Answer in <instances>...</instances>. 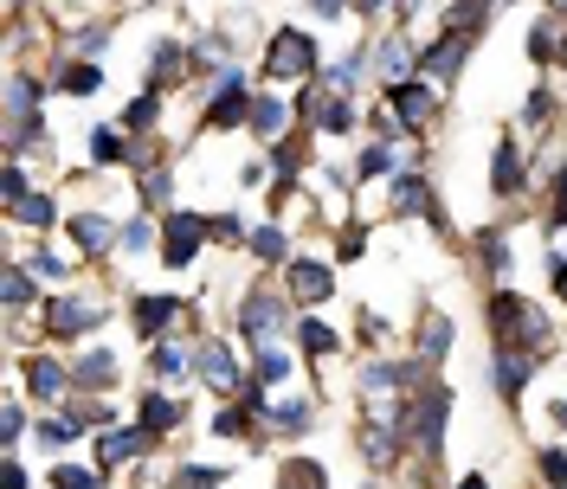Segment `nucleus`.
Returning <instances> with one entry per match:
<instances>
[{"instance_id":"obj_1","label":"nucleus","mask_w":567,"mask_h":489,"mask_svg":"<svg viewBox=\"0 0 567 489\" xmlns=\"http://www.w3.org/2000/svg\"><path fill=\"white\" fill-rule=\"evenodd\" d=\"M491 335H496V348H529V354L555 348L548 315L535 310L529 296H516V290H496L491 296Z\"/></svg>"},{"instance_id":"obj_2","label":"nucleus","mask_w":567,"mask_h":489,"mask_svg":"<svg viewBox=\"0 0 567 489\" xmlns=\"http://www.w3.org/2000/svg\"><path fill=\"white\" fill-rule=\"evenodd\" d=\"M265 77H284V84H310V77H322L317 33H303V27H278L271 45H265Z\"/></svg>"},{"instance_id":"obj_3","label":"nucleus","mask_w":567,"mask_h":489,"mask_svg":"<svg viewBox=\"0 0 567 489\" xmlns=\"http://www.w3.org/2000/svg\"><path fill=\"white\" fill-rule=\"evenodd\" d=\"M290 303H297V296H278L271 283L246 290V296H239V335H246L251 348H278L284 329H297V322H290Z\"/></svg>"},{"instance_id":"obj_4","label":"nucleus","mask_w":567,"mask_h":489,"mask_svg":"<svg viewBox=\"0 0 567 489\" xmlns=\"http://www.w3.org/2000/svg\"><path fill=\"white\" fill-rule=\"evenodd\" d=\"M39 322H45V342H78V335L104 329V303H97V296H84V290H71V296L39 303Z\"/></svg>"},{"instance_id":"obj_5","label":"nucleus","mask_w":567,"mask_h":489,"mask_svg":"<svg viewBox=\"0 0 567 489\" xmlns=\"http://www.w3.org/2000/svg\"><path fill=\"white\" fill-rule=\"evenodd\" d=\"M207 239H213L207 212H187V207L162 212V264H168V271H187V264H194V251H200Z\"/></svg>"},{"instance_id":"obj_6","label":"nucleus","mask_w":567,"mask_h":489,"mask_svg":"<svg viewBox=\"0 0 567 489\" xmlns=\"http://www.w3.org/2000/svg\"><path fill=\"white\" fill-rule=\"evenodd\" d=\"M162 445V431H148V425H110V431H97V470H116V464H136V457H148Z\"/></svg>"},{"instance_id":"obj_7","label":"nucleus","mask_w":567,"mask_h":489,"mask_svg":"<svg viewBox=\"0 0 567 489\" xmlns=\"http://www.w3.org/2000/svg\"><path fill=\"white\" fill-rule=\"evenodd\" d=\"M194 374H200L213 393H226V399H239V393H246L233 348H226V342H213V335H200V342H194Z\"/></svg>"},{"instance_id":"obj_8","label":"nucleus","mask_w":567,"mask_h":489,"mask_svg":"<svg viewBox=\"0 0 567 489\" xmlns=\"http://www.w3.org/2000/svg\"><path fill=\"white\" fill-rule=\"evenodd\" d=\"M354 445H361V457H368V470H393L400 451H406V431L393 425V413H381V419L354 425Z\"/></svg>"},{"instance_id":"obj_9","label":"nucleus","mask_w":567,"mask_h":489,"mask_svg":"<svg viewBox=\"0 0 567 489\" xmlns=\"http://www.w3.org/2000/svg\"><path fill=\"white\" fill-rule=\"evenodd\" d=\"M393 212H400V219H425V226H445L439 194H432V180H425L420 168H400V175H393Z\"/></svg>"},{"instance_id":"obj_10","label":"nucleus","mask_w":567,"mask_h":489,"mask_svg":"<svg viewBox=\"0 0 567 489\" xmlns=\"http://www.w3.org/2000/svg\"><path fill=\"white\" fill-rule=\"evenodd\" d=\"M388 110L406 123V129H425L432 116H439V91L420 84V77H406V84H388Z\"/></svg>"},{"instance_id":"obj_11","label":"nucleus","mask_w":567,"mask_h":489,"mask_svg":"<svg viewBox=\"0 0 567 489\" xmlns=\"http://www.w3.org/2000/svg\"><path fill=\"white\" fill-rule=\"evenodd\" d=\"M529 187V155H523V142H496V155H491V194L496 200H516Z\"/></svg>"},{"instance_id":"obj_12","label":"nucleus","mask_w":567,"mask_h":489,"mask_svg":"<svg viewBox=\"0 0 567 489\" xmlns=\"http://www.w3.org/2000/svg\"><path fill=\"white\" fill-rule=\"evenodd\" d=\"M535 381V354L529 348H496L491 354V386H496V399H523V386Z\"/></svg>"},{"instance_id":"obj_13","label":"nucleus","mask_w":567,"mask_h":489,"mask_svg":"<svg viewBox=\"0 0 567 489\" xmlns=\"http://www.w3.org/2000/svg\"><path fill=\"white\" fill-rule=\"evenodd\" d=\"M284 283H290V296L310 310V303H329V290H336V278H329V264L322 258H290L284 264Z\"/></svg>"},{"instance_id":"obj_14","label":"nucleus","mask_w":567,"mask_h":489,"mask_svg":"<svg viewBox=\"0 0 567 489\" xmlns=\"http://www.w3.org/2000/svg\"><path fill=\"white\" fill-rule=\"evenodd\" d=\"M181 310H187L181 296H148V290H142V296H130V315H136V335H142V342H162V335L175 329Z\"/></svg>"},{"instance_id":"obj_15","label":"nucleus","mask_w":567,"mask_h":489,"mask_svg":"<svg viewBox=\"0 0 567 489\" xmlns=\"http://www.w3.org/2000/svg\"><path fill=\"white\" fill-rule=\"evenodd\" d=\"M116 381H123V361H116L110 348H97V342L71 361V386H84V393H110Z\"/></svg>"},{"instance_id":"obj_16","label":"nucleus","mask_w":567,"mask_h":489,"mask_svg":"<svg viewBox=\"0 0 567 489\" xmlns=\"http://www.w3.org/2000/svg\"><path fill=\"white\" fill-rule=\"evenodd\" d=\"M374 71L388 77V84H406L413 71H420V45H413V33L400 27V33H388L381 45H374Z\"/></svg>"},{"instance_id":"obj_17","label":"nucleus","mask_w":567,"mask_h":489,"mask_svg":"<svg viewBox=\"0 0 567 489\" xmlns=\"http://www.w3.org/2000/svg\"><path fill=\"white\" fill-rule=\"evenodd\" d=\"M71 239H78L84 258H110V251L123 245V232H116V219H110V212H71Z\"/></svg>"},{"instance_id":"obj_18","label":"nucleus","mask_w":567,"mask_h":489,"mask_svg":"<svg viewBox=\"0 0 567 489\" xmlns=\"http://www.w3.org/2000/svg\"><path fill=\"white\" fill-rule=\"evenodd\" d=\"M471 45H477L471 33H439V39L420 52V71H425V77H458L464 59H471Z\"/></svg>"},{"instance_id":"obj_19","label":"nucleus","mask_w":567,"mask_h":489,"mask_svg":"<svg viewBox=\"0 0 567 489\" xmlns=\"http://www.w3.org/2000/svg\"><path fill=\"white\" fill-rule=\"evenodd\" d=\"M27 393L45 399V406H59V399L71 393V367L52 361V354H27Z\"/></svg>"},{"instance_id":"obj_20","label":"nucleus","mask_w":567,"mask_h":489,"mask_svg":"<svg viewBox=\"0 0 567 489\" xmlns=\"http://www.w3.org/2000/svg\"><path fill=\"white\" fill-rule=\"evenodd\" d=\"M290 123H297V110L284 104V97H271V91H258V97H251L246 129H251L258 142H284V136H290Z\"/></svg>"},{"instance_id":"obj_21","label":"nucleus","mask_w":567,"mask_h":489,"mask_svg":"<svg viewBox=\"0 0 567 489\" xmlns=\"http://www.w3.org/2000/svg\"><path fill=\"white\" fill-rule=\"evenodd\" d=\"M368 71H374V52H342L336 65H322V91H329V97H354Z\"/></svg>"},{"instance_id":"obj_22","label":"nucleus","mask_w":567,"mask_h":489,"mask_svg":"<svg viewBox=\"0 0 567 489\" xmlns=\"http://www.w3.org/2000/svg\"><path fill=\"white\" fill-rule=\"evenodd\" d=\"M194 71V52H181L175 39H155V52H148V91H162V84H175Z\"/></svg>"},{"instance_id":"obj_23","label":"nucleus","mask_w":567,"mask_h":489,"mask_svg":"<svg viewBox=\"0 0 567 489\" xmlns=\"http://www.w3.org/2000/svg\"><path fill=\"white\" fill-rule=\"evenodd\" d=\"M529 59H535V65H567L561 13H548V20H535V27H529Z\"/></svg>"},{"instance_id":"obj_24","label":"nucleus","mask_w":567,"mask_h":489,"mask_svg":"<svg viewBox=\"0 0 567 489\" xmlns=\"http://www.w3.org/2000/svg\"><path fill=\"white\" fill-rule=\"evenodd\" d=\"M52 91H65V97H91V91H104V65H97V59H65L59 77H52Z\"/></svg>"},{"instance_id":"obj_25","label":"nucleus","mask_w":567,"mask_h":489,"mask_svg":"<svg viewBox=\"0 0 567 489\" xmlns=\"http://www.w3.org/2000/svg\"><path fill=\"white\" fill-rule=\"evenodd\" d=\"M142 425H148V431H162V438H168V431H181V425H187V406H181V399H168V393H148V386H142V413H136Z\"/></svg>"},{"instance_id":"obj_26","label":"nucleus","mask_w":567,"mask_h":489,"mask_svg":"<svg viewBox=\"0 0 567 489\" xmlns=\"http://www.w3.org/2000/svg\"><path fill=\"white\" fill-rule=\"evenodd\" d=\"M148 374L162 386H175L181 374H194V348H181V342H155L148 348Z\"/></svg>"},{"instance_id":"obj_27","label":"nucleus","mask_w":567,"mask_h":489,"mask_svg":"<svg viewBox=\"0 0 567 489\" xmlns=\"http://www.w3.org/2000/svg\"><path fill=\"white\" fill-rule=\"evenodd\" d=\"M491 7L496 0H452V7H445V33H484V27H491Z\"/></svg>"},{"instance_id":"obj_28","label":"nucleus","mask_w":567,"mask_h":489,"mask_svg":"<svg viewBox=\"0 0 567 489\" xmlns=\"http://www.w3.org/2000/svg\"><path fill=\"white\" fill-rule=\"evenodd\" d=\"M278 489H329V470L317 457H284L278 464Z\"/></svg>"},{"instance_id":"obj_29","label":"nucleus","mask_w":567,"mask_h":489,"mask_svg":"<svg viewBox=\"0 0 567 489\" xmlns=\"http://www.w3.org/2000/svg\"><path fill=\"white\" fill-rule=\"evenodd\" d=\"M310 425H317V399H284L278 413H271V431L278 438H303Z\"/></svg>"},{"instance_id":"obj_30","label":"nucleus","mask_w":567,"mask_h":489,"mask_svg":"<svg viewBox=\"0 0 567 489\" xmlns=\"http://www.w3.org/2000/svg\"><path fill=\"white\" fill-rule=\"evenodd\" d=\"M445 348H452V315L425 310V322H420V354L439 367V361H445Z\"/></svg>"},{"instance_id":"obj_31","label":"nucleus","mask_w":567,"mask_h":489,"mask_svg":"<svg viewBox=\"0 0 567 489\" xmlns=\"http://www.w3.org/2000/svg\"><path fill=\"white\" fill-rule=\"evenodd\" d=\"M246 251L251 258H265V264H290V239H284V226H251Z\"/></svg>"},{"instance_id":"obj_32","label":"nucleus","mask_w":567,"mask_h":489,"mask_svg":"<svg viewBox=\"0 0 567 489\" xmlns=\"http://www.w3.org/2000/svg\"><path fill=\"white\" fill-rule=\"evenodd\" d=\"M393 162H400V155H393V142H368V148H361V162H354V180H388V175H400Z\"/></svg>"},{"instance_id":"obj_33","label":"nucleus","mask_w":567,"mask_h":489,"mask_svg":"<svg viewBox=\"0 0 567 489\" xmlns=\"http://www.w3.org/2000/svg\"><path fill=\"white\" fill-rule=\"evenodd\" d=\"M130 129H123V123H116V129H91V162H97V168H116V162H130Z\"/></svg>"},{"instance_id":"obj_34","label":"nucleus","mask_w":567,"mask_h":489,"mask_svg":"<svg viewBox=\"0 0 567 489\" xmlns=\"http://www.w3.org/2000/svg\"><path fill=\"white\" fill-rule=\"evenodd\" d=\"M110 470H97V464H59V470H45V483L52 489H104Z\"/></svg>"},{"instance_id":"obj_35","label":"nucleus","mask_w":567,"mask_h":489,"mask_svg":"<svg viewBox=\"0 0 567 489\" xmlns=\"http://www.w3.org/2000/svg\"><path fill=\"white\" fill-rule=\"evenodd\" d=\"M33 271H27V258H13V264H7V310L13 315H27L33 310Z\"/></svg>"},{"instance_id":"obj_36","label":"nucleus","mask_w":567,"mask_h":489,"mask_svg":"<svg viewBox=\"0 0 567 489\" xmlns=\"http://www.w3.org/2000/svg\"><path fill=\"white\" fill-rule=\"evenodd\" d=\"M52 219H59V200H52V194H27V200L13 207V226H33V232H45Z\"/></svg>"},{"instance_id":"obj_37","label":"nucleus","mask_w":567,"mask_h":489,"mask_svg":"<svg viewBox=\"0 0 567 489\" xmlns=\"http://www.w3.org/2000/svg\"><path fill=\"white\" fill-rule=\"evenodd\" d=\"M297 342H303V354H336V348H342V342H336V329L317 322V315H297Z\"/></svg>"},{"instance_id":"obj_38","label":"nucleus","mask_w":567,"mask_h":489,"mask_svg":"<svg viewBox=\"0 0 567 489\" xmlns=\"http://www.w3.org/2000/svg\"><path fill=\"white\" fill-rule=\"evenodd\" d=\"M477 258H484V271H509V232L503 226H484L477 232Z\"/></svg>"},{"instance_id":"obj_39","label":"nucleus","mask_w":567,"mask_h":489,"mask_svg":"<svg viewBox=\"0 0 567 489\" xmlns=\"http://www.w3.org/2000/svg\"><path fill=\"white\" fill-rule=\"evenodd\" d=\"M142 200L168 212V200H175V168H162V162H155V168H142Z\"/></svg>"},{"instance_id":"obj_40","label":"nucleus","mask_w":567,"mask_h":489,"mask_svg":"<svg viewBox=\"0 0 567 489\" xmlns=\"http://www.w3.org/2000/svg\"><path fill=\"white\" fill-rule=\"evenodd\" d=\"M251 381H258V386H284V381H290V354H284V348H258Z\"/></svg>"},{"instance_id":"obj_41","label":"nucleus","mask_w":567,"mask_h":489,"mask_svg":"<svg viewBox=\"0 0 567 489\" xmlns=\"http://www.w3.org/2000/svg\"><path fill=\"white\" fill-rule=\"evenodd\" d=\"M155 123H162V91H142L136 104L123 110V129L136 136V129H155Z\"/></svg>"},{"instance_id":"obj_42","label":"nucleus","mask_w":567,"mask_h":489,"mask_svg":"<svg viewBox=\"0 0 567 489\" xmlns=\"http://www.w3.org/2000/svg\"><path fill=\"white\" fill-rule=\"evenodd\" d=\"M317 129H329V136H354V104L349 97H329L317 116Z\"/></svg>"},{"instance_id":"obj_43","label":"nucleus","mask_w":567,"mask_h":489,"mask_svg":"<svg viewBox=\"0 0 567 489\" xmlns=\"http://www.w3.org/2000/svg\"><path fill=\"white\" fill-rule=\"evenodd\" d=\"M27 271H33L39 283H65V278H71V264L59 258V251H45V245H39L33 258H27Z\"/></svg>"},{"instance_id":"obj_44","label":"nucleus","mask_w":567,"mask_h":489,"mask_svg":"<svg viewBox=\"0 0 567 489\" xmlns=\"http://www.w3.org/2000/svg\"><path fill=\"white\" fill-rule=\"evenodd\" d=\"M226 477H233V470H219V464H187L175 477V489H219Z\"/></svg>"},{"instance_id":"obj_45","label":"nucleus","mask_w":567,"mask_h":489,"mask_svg":"<svg viewBox=\"0 0 567 489\" xmlns=\"http://www.w3.org/2000/svg\"><path fill=\"white\" fill-rule=\"evenodd\" d=\"M535 470H542V483L548 489H567V451L561 445H548V451L535 457Z\"/></svg>"},{"instance_id":"obj_46","label":"nucleus","mask_w":567,"mask_h":489,"mask_svg":"<svg viewBox=\"0 0 567 489\" xmlns=\"http://www.w3.org/2000/svg\"><path fill=\"white\" fill-rule=\"evenodd\" d=\"M148 245H162V232H155L148 219H130V226H123V251H130V258H142Z\"/></svg>"},{"instance_id":"obj_47","label":"nucleus","mask_w":567,"mask_h":489,"mask_svg":"<svg viewBox=\"0 0 567 489\" xmlns=\"http://www.w3.org/2000/svg\"><path fill=\"white\" fill-rule=\"evenodd\" d=\"M523 123H529V129L555 123V91H548V84H542V91H529V110H523Z\"/></svg>"},{"instance_id":"obj_48","label":"nucleus","mask_w":567,"mask_h":489,"mask_svg":"<svg viewBox=\"0 0 567 489\" xmlns=\"http://www.w3.org/2000/svg\"><path fill=\"white\" fill-rule=\"evenodd\" d=\"M0 194H7V212H13L20 200H27V194H33V187H27V168H20V162H7V175H0Z\"/></svg>"},{"instance_id":"obj_49","label":"nucleus","mask_w":567,"mask_h":489,"mask_svg":"<svg viewBox=\"0 0 567 489\" xmlns=\"http://www.w3.org/2000/svg\"><path fill=\"white\" fill-rule=\"evenodd\" d=\"M361 251H368V232H361V226H342V232H336V258H342V264H354Z\"/></svg>"},{"instance_id":"obj_50","label":"nucleus","mask_w":567,"mask_h":489,"mask_svg":"<svg viewBox=\"0 0 567 489\" xmlns=\"http://www.w3.org/2000/svg\"><path fill=\"white\" fill-rule=\"evenodd\" d=\"M213 239H219V245H246L251 232H246V219H233V212H219V219H213Z\"/></svg>"},{"instance_id":"obj_51","label":"nucleus","mask_w":567,"mask_h":489,"mask_svg":"<svg viewBox=\"0 0 567 489\" xmlns=\"http://www.w3.org/2000/svg\"><path fill=\"white\" fill-rule=\"evenodd\" d=\"M548 219L567 226V162H561V175H555V194H548Z\"/></svg>"},{"instance_id":"obj_52","label":"nucleus","mask_w":567,"mask_h":489,"mask_svg":"<svg viewBox=\"0 0 567 489\" xmlns=\"http://www.w3.org/2000/svg\"><path fill=\"white\" fill-rule=\"evenodd\" d=\"M0 438H7V451L27 438V413H20V406H7V419H0Z\"/></svg>"},{"instance_id":"obj_53","label":"nucleus","mask_w":567,"mask_h":489,"mask_svg":"<svg viewBox=\"0 0 567 489\" xmlns=\"http://www.w3.org/2000/svg\"><path fill=\"white\" fill-rule=\"evenodd\" d=\"M548 283H555V296L567 303V251H548Z\"/></svg>"},{"instance_id":"obj_54","label":"nucleus","mask_w":567,"mask_h":489,"mask_svg":"<svg viewBox=\"0 0 567 489\" xmlns=\"http://www.w3.org/2000/svg\"><path fill=\"white\" fill-rule=\"evenodd\" d=\"M420 13H425V0H393V20H400V27H413Z\"/></svg>"},{"instance_id":"obj_55","label":"nucleus","mask_w":567,"mask_h":489,"mask_svg":"<svg viewBox=\"0 0 567 489\" xmlns=\"http://www.w3.org/2000/svg\"><path fill=\"white\" fill-rule=\"evenodd\" d=\"M310 13H317V20H342V13H349V0H310Z\"/></svg>"},{"instance_id":"obj_56","label":"nucleus","mask_w":567,"mask_h":489,"mask_svg":"<svg viewBox=\"0 0 567 489\" xmlns=\"http://www.w3.org/2000/svg\"><path fill=\"white\" fill-rule=\"evenodd\" d=\"M239 180H246V187H265V180H271V168H265V162H246V168H239Z\"/></svg>"},{"instance_id":"obj_57","label":"nucleus","mask_w":567,"mask_h":489,"mask_svg":"<svg viewBox=\"0 0 567 489\" xmlns=\"http://www.w3.org/2000/svg\"><path fill=\"white\" fill-rule=\"evenodd\" d=\"M0 470H7V489H33V483H27V470H20V464H13V457H7V464H0Z\"/></svg>"},{"instance_id":"obj_58","label":"nucleus","mask_w":567,"mask_h":489,"mask_svg":"<svg viewBox=\"0 0 567 489\" xmlns=\"http://www.w3.org/2000/svg\"><path fill=\"white\" fill-rule=\"evenodd\" d=\"M548 419H555V431H567V399H561V393L548 399Z\"/></svg>"},{"instance_id":"obj_59","label":"nucleus","mask_w":567,"mask_h":489,"mask_svg":"<svg viewBox=\"0 0 567 489\" xmlns=\"http://www.w3.org/2000/svg\"><path fill=\"white\" fill-rule=\"evenodd\" d=\"M354 13H381V7H393V0H349Z\"/></svg>"},{"instance_id":"obj_60","label":"nucleus","mask_w":567,"mask_h":489,"mask_svg":"<svg viewBox=\"0 0 567 489\" xmlns=\"http://www.w3.org/2000/svg\"><path fill=\"white\" fill-rule=\"evenodd\" d=\"M452 489H491V483H484V477H477V470H471V477H458V483H452Z\"/></svg>"},{"instance_id":"obj_61","label":"nucleus","mask_w":567,"mask_h":489,"mask_svg":"<svg viewBox=\"0 0 567 489\" xmlns=\"http://www.w3.org/2000/svg\"><path fill=\"white\" fill-rule=\"evenodd\" d=\"M548 13H567V0H548Z\"/></svg>"},{"instance_id":"obj_62","label":"nucleus","mask_w":567,"mask_h":489,"mask_svg":"<svg viewBox=\"0 0 567 489\" xmlns=\"http://www.w3.org/2000/svg\"><path fill=\"white\" fill-rule=\"evenodd\" d=\"M7 7H27V0H7Z\"/></svg>"}]
</instances>
